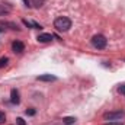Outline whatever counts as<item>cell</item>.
<instances>
[{
  "instance_id": "1",
  "label": "cell",
  "mask_w": 125,
  "mask_h": 125,
  "mask_svg": "<svg viewBox=\"0 0 125 125\" xmlns=\"http://www.w3.org/2000/svg\"><path fill=\"white\" fill-rule=\"evenodd\" d=\"M54 28L60 32H67L71 28V21L67 16H60L54 21Z\"/></svg>"
},
{
  "instance_id": "2",
  "label": "cell",
  "mask_w": 125,
  "mask_h": 125,
  "mask_svg": "<svg viewBox=\"0 0 125 125\" xmlns=\"http://www.w3.org/2000/svg\"><path fill=\"white\" fill-rule=\"evenodd\" d=\"M106 44H108V39L103 36V35H94L93 38H92V45H93L94 48H97V50H103L105 47H106Z\"/></svg>"
},
{
  "instance_id": "3",
  "label": "cell",
  "mask_w": 125,
  "mask_h": 125,
  "mask_svg": "<svg viewBox=\"0 0 125 125\" xmlns=\"http://www.w3.org/2000/svg\"><path fill=\"white\" fill-rule=\"evenodd\" d=\"M125 116V114L122 111H116V112H108V114H105L103 115V118L106 119V121H119V119H122Z\"/></svg>"
},
{
  "instance_id": "4",
  "label": "cell",
  "mask_w": 125,
  "mask_h": 125,
  "mask_svg": "<svg viewBox=\"0 0 125 125\" xmlns=\"http://www.w3.org/2000/svg\"><path fill=\"white\" fill-rule=\"evenodd\" d=\"M12 50H13V52H16V54H22V52L25 51V45H23V42H21V41H15V42L12 44Z\"/></svg>"
},
{
  "instance_id": "5",
  "label": "cell",
  "mask_w": 125,
  "mask_h": 125,
  "mask_svg": "<svg viewBox=\"0 0 125 125\" xmlns=\"http://www.w3.org/2000/svg\"><path fill=\"white\" fill-rule=\"evenodd\" d=\"M10 102H12L13 105H19V103H21L19 92H18L16 89H12V92H10Z\"/></svg>"
},
{
  "instance_id": "6",
  "label": "cell",
  "mask_w": 125,
  "mask_h": 125,
  "mask_svg": "<svg viewBox=\"0 0 125 125\" xmlns=\"http://www.w3.org/2000/svg\"><path fill=\"white\" fill-rule=\"evenodd\" d=\"M52 35L51 33H41V35H38V42H41V44H45V42H50V41H52Z\"/></svg>"
},
{
  "instance_id": "7",
  "label": "cell",
  "mask_w": 125,
  "mask_h": 125,
  "mask_svg": "<svg viewBox=\"0 0 125 125\" xmlns=\"http://www.w3.org/2000/svg\"><path fill=\"white\" fill-rule=\"evenodd\" d=\"M36 80H39V82H55L57 77L52 76V74H41V76L36 77Z\"/></svg>"
},
{
  "instance_id": "8",
  "label": "cell",
  "mask_w": 125,
  "mask_h": 125,
  "mask_svg": "<svg viewBox=\"0 0 125 125\" xmlns=\"http://www.w3.org/2000/svg\"><path fill=\"white\" fill-rule=\"evenodd\" d=\"M10 10H12V7H10L9 4H6V3H0V16L10 13Z\"/></svg>"
},
{
  "instance_id": "9",
  "label": "cell",
  "mask_w": 125,
  "mask_h": 125,
  "mask_svg": "<svg viewBox=\"0 0 125 125\" xmlns=\"http://www.w3.org/2000/svg\"><path fill=\"white\" fill-rule=\"evenodd\" d=\"M1 25H3V26H7V28H10V29L19 31V26H18L16 23H13V22H1Z\"/></svg>"
},
{
  "instance_id": "10",
  "label": "cell",
  "mask_w": 125,
  "mask_h": 125,
  "mask_svg": "<svg viewBox=\"0 0 125 125\" xmlns=\"http://www.w3.org/2000/svg\"><path fill=\"white\" fill-rule=\"evenodd\" d=\"M62 122L65 125H71L76 122V118L74 116H65V118H62Z\"/></svg>"
},
{
  "instance_id": "11",
  "label": "cell",
  "mask_w": 125,
  "mask_h": 125,
  "mask_svg": "<svg viewBox=\"0 0 125 125\" xmlns=\"http://www.w3.org/2000/svg\"><path fill=\"white\" fill-rule=\"evenodd\" d=\"M32 4H33L36 9H39V7L44 6V0H32Z\"/></svg>"
},
{
  "instance_id": "12",
  "label": "cell",
  "mask_w": 125,
  "mask_h": 125,
  "mask_svg": "<svg viewBox=\"0 0 125 125\" xmlns=\"http://www.w3.org/2000/svg\"><path fill=\"white\" fill-rule=\"evenodd\" d=\"M7 61H9V58H7V57H1V58H0V67L6 65V64H7Z\"/></svg>"
},
{
  "instance_id": "13",
  "label": "cell",
  "mask_w": 125,
  "mask_h": 125,
  "mask_svg": "<svg viewBox=\"0 0 125 125\" xmlns=\"http://www.w3.org/2000/svg\"><path fill=\"white\" fill-rule=\"evenodd\" d=\"M118 92L125 96V84H119V87H118Z\"/></svg>"
},
{
  "instance_id": "14",
  "label": "cell",
  "mask_w": 125,
  "mask_h": 125,
  "mask_svg": "<svg viewBox=\"0 0 125 125\" xmlns=\"http://www.w3.org/2000/svg\"><path fill=\"white\" fill-rule=\"evenodd\" d=\"M105 125H124L121 121H112V122H108V124H105Z\"/></svg>"
},
{
  "instance_id": "15",
  "label": "cell",
  "mask_w": 125,
  "mask_h": 125,
  "mask_svg": "<svg viewBox=\"0 0 125 125\" xmlns=\"http://www.w3.org/2000/svg\"><path fill=\"white\" fill-rule=\"evenodd\" d=\"M26 115L33 116V115H35V109H26Z\"/></svg>"
},
{
  "instance_id": "16",
  "label": "cell",
  "mask_w": 125,
  "mask_h": 125,
  "mask_svg": "<svg viewBox=\"0 0 125 125\" xmlns=\"http://www.w3.org/2000/svg\"><path fill=\"white\" fill-rule=\"evenodd\" d=\"M16 124L18 125H26V122H25L22 118H18V119H16Z\"/></svg>"
},
{
  "instance_id": "17",
  "label": "cell",
  "mask_w": 125,
  "mask_h": 125,
  "mask_svg": "<svg viewBox=\"0 0 125 125\" xmlns=\"http://www.w3.org/2000/svg\"><path fill=\"white\" fill-rule=\"evenodd\" d=\"M32 26H33L35 29H42V26H41L39 23H36V22H32Z\"/></svg>"
},
{
  "instance_id": "18",
  "label": "cell",
  "mask_w": 125,
  "mask_h": 125,
  "mask_svg": "<svg viewBox=\"0 0 125 125\" xmlns=\"http://www.w3.org/2000/svg\"><path fill=\"white\" fill-rule=\"evenodd\" d=\"M6 121V116H4V114L3 112H0V124H3Z\"/></svg>"
},
{
  "instance_id": "19",
  "label": "cell",
  "mask_w": 125,
  "mask_h": 125,
  "mask_svg": "<svg viewBox=\"0 0 125 125\" xmlns=\"http://www.w3.org/2000/svg\"><path fill=\"white\" fill-rule=\"evenodd\" d=\"M23 3H25V6H26V7H29V6H31V0H23Z\"/></svg>"
},
{
  "instance_id": "20",
  "label": "cell",
  "mask_w": 125,
  "mask_h": 125,
  "mask_svg": "<svg viewBox=\"0 0 125 125\" xmlns=\"http://www.w3.org/2000/svg\"><path fill=\"white\" fill-rule=\"evenodd\" d=\"M23 23H25V25H26V26H28V28H32V23H29V22H28V21H23Z\"/></svg>"
},
{
  "instance_id": "21",
  "label": "cell",
  "mask_w": 125,
  "mask_h": 125,
  "mask_svg": "<svg viewBox=\"0 0 125 125\" xmlns=\"http://www.w3.org/2000/svg\"><path fill=\"white\" fill-rule=\"evenodd\" d=\"M0 32H3V28H0Z\"/></svg>"
}]
</instances>
